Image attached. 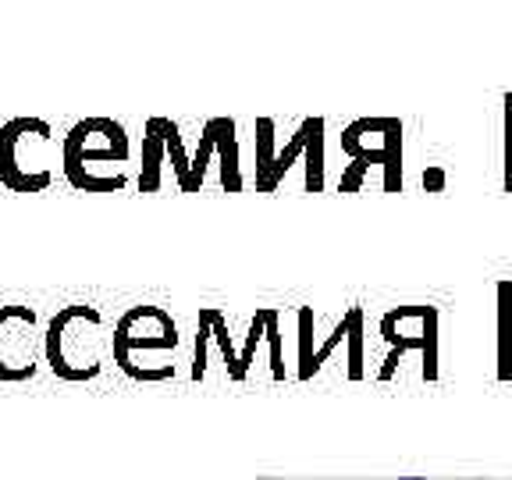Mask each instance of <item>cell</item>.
Here are the masks:
<instances>
[{
    "instance_id": "5",
    "label": "cell",
    "mask_w": 512,
    "mask_h": 480,
    "mask_svg": "<svg viewBox=\"0 0 512 480\" xmlns=\"http://www.w3.org/2000/svg\"><path fill=\"white\" fill-rule=\"evenodd\" d=\"M306 153V189L317 192L324 185V121L306 118L292 143L281 153H274V121H256V189L271 192L285 178V171Z\"/></svg>"
},
{
    "instance_id": "6",
    "label": "cell",
    "mask_w": 512,
    "mask_h": 480,
    "mask_svg": "<svg viewBox=\"0 0 512 480\" xmlns=\"http://www.w3.org/2000/svg\"><path fill=\"white\" fill-rule=\"evenodd\" d=\"M36 310L22 303L0 306V381L25 384L36 377Z\"/></svg>"
},
{
    "instance_id": "2",
    "label": "cell",
    "mask_w": 512,
    "mask_h": 480,
    "mask_svg": "<svg viewBox=\"0 0 512 480\" xmlns=\"http://www.w3.org/2000/svg\"><path fill=\"white\" fill-rule=\"evenodd\" d=\"M43 363L68 384H86L100 377L104 370V313L89 303L61 306L43 331Z\"/></svg>"
},
{
    "instance_id": "10",
    "label": "cell",
    "mask_w": 512,
    "mask_h": 480,
    "mask_svg": "<svg viewBox=\"0 0 512 480\" xmlns=\"http://www.w3.org/2000/svg\"><path fill=\"white\" fill-rule=\"evenodd\" d=\"M264 338L271 345V370L274 381L285 377V367H281V338H278V310H264Z\"/></svg>"
},
{
    "instance_id": "8",
    "label": "cell",
    "mask_w": 512,
    "mask_h": 480,
    "mask_svg": "<svg viewBox=\"0 0 512 480\" xmlns=\"http://www.w3.org/2000/svg\"><path fill=\"white\" fill-rule=\"evenodd\" d=\"M164 157H168V143H164V118L146 121L143 136V171H139V192H157L160 189V171H164Z\"/></svg>"
},
{
    "instance_id": "1",
    "label": "cell",
    "mask_w": 512,
    "mask_h": 480,
    "mask_svg": "<svg viewBox=\"0 0 512 480\" xmlns=\"http://www.w3.org/2000/svg\"><path fill=\"white\" fill-rule=\"evenodd\" d=\"M128 160V136L114 118H82L68 128L61 143V171L68 185L79 192H121L125 178H107L100 168H114Z\"/></svg>"
},
{
    "instance_id": "9",
    "label": "cell",
    "mask_w": 512,
    "mask_h": 480,
    "mask_svg": "<svg viewBox=\"0 0 512 480\" xmlns=\"http://www.w3.org/2000/svg\"><path fill=\"white\" fill-rule=\"evenodd\" d=\"M164 143H168V160H171V171H175L178 185L189 192V164L192 160L185 157V146H182V136H178V128L164 118Z\"/></svg>"
},
{
    "instance_id": "3",
    "label": "cell",
    "mask_w": 512,
    "mask_h": 480,
    "mask_svg": "<svg viewBox=\"0 0 512 480\" xmlns=\"http://www.w3.org/2000/svg\"><path fill=\"white\" fill-rule=\"evenodd\" d=\"M178 345V328L168 310L160 306H132L118 317L111 338L114 363L132 381H168L164 370L150 363V356L171 352Z\"/></svg>"
},
{
    "instance_id": "4",
    "label": "cell",
    "mask_w": 512,
    "mask_h": 480,
    "mask_svg": "<svg viewBox=\"0 0 512 480\" xmlns=\"http://www.w3.org/2000/svg\"><path fill=\"white\" fill-rule=\"evenodd\" d=\"M54 128L50 121L32 118H11L0 125V185L11 192H43L54 182L47 157Z\"/></svg>"
},
{
    "instance_id": "7",
    "label": "cell",
    "mask_w": 512,
    "mask_h": 480,
    "mask_svg": "<svg viewBox=\"0 0 512 480\" xmlns=\"http://www.w3.org/2000/svg\"><path fill=\"white\" fill-rule=\"evenodd\" d=\"M221 157V185L228 192L242 189V175H239V143H235V121L232 118H210L203 125L200 136V150L189 164V192H196L203 185V175H207L210 157Z\"/></svg>"
}]
</instances>
